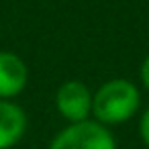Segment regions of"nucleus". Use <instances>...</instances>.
Returning a JSON list of instances; mask_svg holds the SVG:
<instances>
[{
	"instance_id": "obj_7",
	"label": "nucleus",
	"mask_w": 149,
	"mask_h": 149,
	"mask_svg": "<svg viewBox=\"0 0 149 149\" xmlns=\"http://www.w3.org/2000/svg\"><path fill=\"white\" fill-rule=\"evenodd\" d=\"M139 76H141V84H143V86H145V90L149 92V55L143 59L141 70H139Z\"/></svg>"
},
{
	"instance_id": "obj_1",
	"label": "nucleus",
	"mask_w": 149,
	"mask_h": 149,
	"mask_svg": "<svg viewBox=\"0 0 149 149\" xmlns=\"http://www.w3.org/2000/svg\"><path fill=\"white\" fill-rule=\"evenodd\" d=\"M141 106L139 88L127 78H112L104 82L92 98V118L106 125H123L131 120Z\"/></svg>"
},
{
	"instance_id": "obj_3",
	"label": "nucleus",
	"mask_w": 149,
	"mask_h": 149,
	"mask_svg": "<svg viewBox=\"0 0 149 149\" xmlns=\"http://www.w3.org/2000/svg\"><path fill=\"white\" fill-rule=\"evenodd\" d=\"M92 98L94 92H90V88L84 82L68 80L55 92V108L68 120V125L82 123L92 116Z\"/></svg>"
},
{
	"instance_id": "obj_6",
	"label": "nucleus",
	"mask_w": 149,
	"mask_h": 149,
	"mask_svg": "<svg viewBox=\"0 0 149 149\" xmlns=\"http://www.w3.org/2000/svg\"><path fill=\"white\" fill-rule=\"evenodd\" d=\"M139 137L145 143V147H149V106L143 110V114L139 118Z\"/></svg>"
},
{
	"instance_id": "obj_5",
	"label": "nucleus",
	"mask_w": 149,
	"mask_h": 149,
	"mask_svg": "<svg viewBox=\"0 0 149 149\" xmlns=\"http://www.w3.org/2000/svg\"><path fill=\"white\" fill-rule=\"evenodd\" d=\"M27 133V112L13 100H0V149H13Z\"/></svg>"
},
{
	"instance_id": "obj_2",
	"label": "nucleus",
	"mask_w": 149,
	"mask_h": 149,
	"mask_svg": "<svg viewBox=\"0 0 149 149\" xmlns=\"http://www.w3.org/2000/svg\"><path fill=\"white\" fill-rule=\"evenodd\" d=\"M47 149H116V139L110 127L88 118L70 123L51 139Z\"/></svg>"
},
{
	"instance_id": "obj_4",
	"label": "nucleus",
	"mask_w": 149,
	"mask_h": 149,
	"mask_svg": "<svg viewBox=\"0 0 149 149\" xmlns=\"http://www.w3.org/2000/svg\"><path fill=\"white\" fill-rule=\"evenodd\" d=\"M29 82V68L13 51H0V100L17 98Z\"/></svg>"
}]
</instances>
